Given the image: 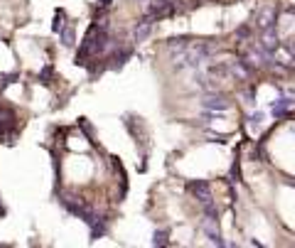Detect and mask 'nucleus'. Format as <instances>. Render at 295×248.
<instances>
[{
	"label": "nucleus",
	"instance_id": "1",
	"mask_svg": "<svg viewBox=\"0 0 295 248\" xmlns=\"http://www.w3.org/2000/svg\"><path fill=\"white\" fill-rule=\"evenodd\" d=\"M150 32H152V22H140V25H136L133 37H136V42H143V39H148Z\"/></svg>",
	"mask_w": 295,
	"mask_h": 248
},
{
	"label": "nucleus",
	"instance_id": "2",
	"mask_svg": "<svg viewBox=\"0 0 295 248\" xmlns=\"http://www.w3.org/2000/svg\"><path fill=\"white\" fill-rule=\"evenodd\" d=\"M62 44H64V47H72V44H74V32L62 30Z\"/></svg>",
	"mask_w": 295,
	"mask_h": 248
},
{
	"label": "nucleus",
	"instance_id": "3",
	"mask_svg": "<svg viewBox=\"0 0 295 248\" xmlns=\"http://www.w3.org/2000/svg\"><path fill=\"white\" fill-rule=\"evenodd\" d=\"M165 236H168L165 231H160V234H155V241H152V244H155V246H158V244H165Z\"/></svg>",
	"mask_w": 295,
	"mask_h": 248
}]
</instances>
